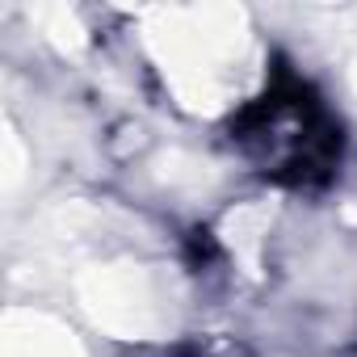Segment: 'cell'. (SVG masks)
<instances>
[{"mask_svg":"<svg viewBox=\"0 0 357 357\" xmlns=\"http://www.w3.org/2000/svg\"><path fill=\"white\" fill-rule=\"evenodd\" d=\"M231 139L261 164L265 176L294 190L332 181L340 164V126L290 72H278V84L231 118Z\"/></svg>","mask_w":357,"mask_h":357,"instance_id":"cell-1","label":"cell"}]
</instances>
